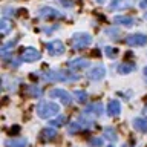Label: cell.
<instances>
[{
	"instance_id": "cell-7",
	"label": "cell",
	"mask_w": 147,
	"mask_h": 147,
	"mask_svg": "<svg viewBox=\"0 0 147 147\" xmlns=\"http://www.w3.org/2000/svg\"><path fill=\"white\" fill-rule=\"evenodd\" d=\"M126 43L129 46H144L147 43V35L146 34H130L126 37Z\"/></svg>"
},
{
	"instance_id": "cell-15",
	"label": "cell",
	"mask_w": 147,
	"mask_h": 147,
	"mask_svg": "<svg viewBox=\"0 0 147 147\" xmlns=\"http://www.w3.org/2000/svg\"><path fill=\"white\" fill-rule=\"evenodd\" d=\"M6 147H26L28 146V140L26 138H11V140L5 141Z\"/></svg>"
},
{
	"instance_id": "cell-29",
	"label": "cell",
	"mask_w": 147,
	"mask_h": 147,
	"mask_svg": "<svg viewBox=\"0 0 147 147\" xmlns=\"http://www.w3.org/2000/svg\"><path fill=\"white\" fill-rule=\"evenodd\" d=\"M142 112H144V115H146V118H147V106L144 107V110H142Z\"/></svg>"
},
{
	"instance_id": "cell-23",
	"label": "cell",
	"mask_w": 147,
	"mask_h": 147,
	"mask_svg": "<svg viewBox=\"0 0 147 147\" xmlns=\"http://www.w3.org/2000/svg\"><path fill=\"white\" fill-rule=\"evenodd\" d=\"M17 41H18V38H16L14 41L11 40V41H8L6 45H3V46H2V55H6V54L9 52V51H11V49L14 48V45H16Z\"/></svg>"
},
{
	"instance_id": "cell-22",
	"label": "cell",
	"mask_w": 147,
	"mask_h": 147,
	"mask_svg": "<svg viewBox=\"0 0 147 147\" xmlns=\"http://www.w3.org/2000/svg\"><path fill=\"white\" fill-rule=\"evenodd\" d=\"M64 123H66V117H64V115H61V117H58V118H55V119H51V121H49V126H51V127H60V126H63Z\"/></svg>"
},
{
	"instance_id": "cell-19",
	"label": "cell",
	"mask_w": 147,
	"mask_h": 147,
	"mask_svg": "<svg viewBox=\"0 0 147 147\" xmlns=\"http://www.w3.org/2000/svg\"><path fill=\"white\" fill-rule=\"evenodd\" d=\"M127 6H129L127 0H112L109 5V9L115 11V9H123V8H127Z\"/></svg>"
},
{
	"instance_id": "cell-1",
	"label": "cell",
	"mask_w": 147,
	"mask_h": 147,
	"mask_svg": "<svg viewBox=\"0 0 147 147\" xmlns=\"http://www.w3.org/2000/svg\"><path fill=\"white\" fill-rule=\"evenodd\" d=\"M58 112H60V106L52 103V101H41V103L37 106V115H38L40 118H45V119H51Z\"/></svg>"
},
{
	"instance_id": "cell-18",
	"label": "cell",
	"mask_w": 147,
	"mask_h": 147,
	"mask_svg": "<svg viewBox=\"0 0 147 147\" xmlns=\"http://www.w3.org/2000/svg\"><path fill=\"white\" fill-rule=\"evenodd\" d=\"M11 29H12V22L8 20V18H2V22H0V32H2V35H6Z\"/></svg>"
},
{
	"instance_id": "cell-17",
	"label": "cell",
	"mask_w": 147,
	"mask_h": 147,
	"mask_svg": "<svg viewBox=\"0 0 147 147\" xmlns=\"http://www.w3.org/2000/svg\"><path fill=\"white\" fill-rule=\"evenodd\" d=\"M133 69H135V63H121L118 66V72L123 74V75H127V74H130Z\"/></svg>"
},
{
	"instance_id": "cell-32",
	"label": "cell",
	"mask_w": 147,
	"mask_h": 147,
	"mask_svg": "<svg viewBox=\"0 0 147 147\" xmlns=\"http://www.w3.org/2000/svg\"><path fill=\"white\" fill-rule=\"evenodd\" d=\"M109 147H113V146H109Z\"/></svg>"
},
{
	"instance_id": "cell-27",
	"label": "cell",
	"mask_w": 147,
	"mask_h": 147,
	"mask_svg": "<svg viewBox=\"0 0 147 147\" xmlns=\"http://www.w3.org/2000/svg\"><path fill=\"white\" fill-rule=\"evenodd\" d=\"M140 6H141V8H147V0H141Z\"/></svg>"
},
{
	"instance_id": "cell-24",
	"label": "cell",
	"mask_w": 147,
	"mask_h": 147,
	"mask_svg": "<svg viewBox=\"0 0 147 147\" xmlns=\"http://www.w3.org/2000/svg\"><path fill=\"white\" fill-rule=\"evenodd\" d=\"M67 130H69V133L72 135V133H78L80 130H83V127L80 126V123H78V121H74L71 126L67 127Z\"/></svg>"
},
{
	"instance_id": "cell-28",
	"label": "cell",
	"mask_w": 147,
	"mask_h": 147,
	"mask_svg": "<svg viewBox=\"0 0 147 147\" xmlns=\"http://www.w3.org/2000/svg\"><path fill=\"white\" fill-rule=\"evenodd\" d=\"M95 2H96V3H100V5H101V3H104V2H106V0H95Z\"/></svg>"
},
{
	"instance_id": "cell-31",
	"label": "cell",
	"mask_w": 147,
	"mask_h": 147,
	"mask_svg": "<svg viewBox=\"0 0 147 147\" xmlns=\"http://www.w3.org/2000/svg\"><path fill=\"white\" fill-rule=\"evenodd\" d=\"M146 18H147V12H146Z\"/></svg>"
},
{
	"instance_id": "cell-9",
	"label": "cell",
	"mask_w": 147,
	"mask_h": 147,
	"mask_svg": "<svg viewBox=\"0 0 147 147\" xmlns=\"http://www.w3.org/2000/svg\"><path fill=\"white\" fill-rule=\"evenodd\" d=\"M38 16H40L41 18L49 20V18H58V17H61V12H58L57 9H54V8L45 6V8H41L40 11H38Z\"/></svg>"
},
{
	"instance_id": "cell-13",
	"label": "cell",
	"mask_w": 147,
	"mask_h": 147,
	"mask_svg": "<svg viewBox=\"0 0 147 147\" xmlns=\"http://www.w3.org/2000/svg\"><path fill=\"white\" fill-rule=\"evenodd\" d=\"M57 130H55L54 127H46V129H43V130L40 132V138L43 141H52V140H55L57 138Z\"/></svg>"
},
{
	"instance_id": "cell-21",
	"label": "cell",
	"mask_w": 147,
	"mask_h": 147,
	"mask_svg": "<svg viewBox=\"0 0 147 147\" xmlns=\"http://www.w3.org/2000/svg\"><path fill=\"white\" fill-rule=\"evenodd\" d=\"M74 98H75L78 103H86L87 92L86 90H75V92H74Z\"/></svg>"
},
{
	"instance_id": "cell-11",
	"label": "cell",
	"mask_w": 147,
	"mask_h": 147,
	"mask_svg": "<svg viewBox=\"0 0 147 147\" xmlns=\"http://www.w3.org/2000/svg\"><path fill=\"white\" fill-rule=\"evenodd\" d=\"M89 64H90L89 60H86V58H74V60H71V61L67 63V66H69V69L78 71V69H86Z\"/></svg>"
},
{
	"instance_id": "cell-6",
	"label": "cell",
	"mask_w": 147,
	"mask_h": 147,
	"mask_svg": "<svg viewBox=\"0 0 147 147\" xmlns=\"http://www.w3.org/2000/svg\"><path fill=\"white\" fill-rule=\"evenodd\" d=\"M46 51H48L49 55L57 57V55L64 54V45H63V41H60V40H52L46 45Z\"/></svg>"
},
{
	"instance_id": "cell-26",
	"label": "cell",
	"mask_w": 147,
	"mask_h": 147,
	"mask_svg": "<svg viewBox=\"0 0 147 147\" xmlns=\"http://www.w3.org/2000/svg\"><path fill=\"white\" fill-rule=\"evenodd\" d=\"M89 146L90 147H101V146H103V138H98V136L90 138V140H89Z\"/></svg>"
},
{
	"instance_id": "cell-4",
	"label": "cell",
	"mask_w": 147,
	"mask_h": 147,
	"mask_svg": "<svg viewBox=\"0 0 147 147\" xmlns=\"http://www.w3.org/2000/svg\"><path fill=\"white\" fill-rule=\"evenodd\" d=\"M40 58H41V52L38 49L32 48V46H28V48H25L22 52V60L26 63H34Z\"/></svg>"
},
{
	"instance_id": "cell-25",
	"label": "cell",
	"mask_w": 147,
	"mask_h": 147,
	"mask_svg": "<svg viewBox=\"0 0 147 147\" xmlns=\"http://www.w3.org/2000/svg\"><path fill=\"white\" fill-rule=\"evenodd\" d=\"M104 54L107 55L109 58H115L118 55V51H117V48H110V46H106L104 48Z\"/></svg>"
},
{
	"instance_id": "cell-12",
	"label": "cell",
	"mask_w": 147,
	"mask_h": 147,
	"mask_svg": "<svg viewBox=\"0 0 147 147\" xmlns=\"http://www.w3.org/2000/svg\"><path fill=\"white\" fill-rule=\"evenodd\" d=\"M119 112H121V104H119V101L118 100L109 101V104H107V115L109 117H117V115H119Z\"/></svg>"
},
{
	"instance_id": "cell-14",
	"label": "cell",
	"mask_w": 147,
	"mask_h": 147,
	"mask_svg": "<svg viewBox=\"0 0 147 147\" xmlns=\"http://www.w3.org/2000/svg\"><path fill=\"white\" fill-rule=\"evenodd\" d=\"M113 22L117 23V25H123L126 28H132L135 25L133 17H129V16H117V17H113Z\"/></svg>"
},
{
	"instance_id": "cell-2",
	"label": "cell",
	"mask_w": 147,
	"mask_h": 147,
	"mask_svg": "<svg viewBox=\"0 0 147 147\" xmlns=\"http://www.w3.org/2000/svg\"><path fill=\"white\" fill-rule=\"evenodd\" d=\"M71 43L74 46V49L81 51L92 45V37H90V34H86V32H77V34L72 35Z\"/></svg>"
},
{
	"instance_id": "cell-20",
	"label": "cell",
	"mask_w": 147,
	"mask_h": 147,
	"mask_svg": "<svg viewBox=\"0 0 147 147\" xmlns=\"http://www.w3.org/2000/svg\"><path fill=\"white\" fill-rule=\"evenodd\" d=\"M104 138H107L109 141H117L118 140V135H117V130H115V127H104Z\"/></svg>"
},
{
	"instance_id": "cell-16",
	"label": "cell",
	"mask_w": 147,
	"mask_h": 147,
	"mask_svg": "<svg viewBox=\"0 0 147 147\" xmlns=\"http://www.w3.org/2000/svg\"><path fill=\"white\" fill-rule=\"evenodd\" d=\"M132 124L138 132H142V133L147 132V118H135Z\"/></svg>"
},
{
	"instance_id": "cell-8",
	"label": "cell",
	"mask_w": 147,
	"mask_h": 147,
	"mask_svg": "<svg viewBox=\"0 0 147 147\" xmlns=\"http://www.w3.org/2000/svg\"><path fill=\"white\" fill-rule=\"evenodd\" d=\"M87 77H89L90 80H94V81L103 80V78L106 77V67L103 66V64H98V66H95V67L90 69L89 74H87Z\"/></svg>"
},
{
	"instance_id": "cell-5",
	"label": "cell",
	"mask_w": 147,
	"mask_h": 147,
	"mask_svg": "<svg viewBox=\"0 0 147 147\" xmlns=\"http://www.w3.org/2000/svg\"><path fill=\"white\" fill-rule=\"evenodd\" d=\"M49 96L51 98H58L61 101V104H64V106H69L72 101V95L69 94V92H66L64 89H52L49 92Z\"/></svg>"
},
{
	"instance_id": "cell-3",
	"label": "cell",
	"mask_w": 147,
	"mask_h": 147,
	"mask_svg": "<svg viewBox=\"0 0 147 147\" xmlns=\"http://www.w3.org/2000/svg\"><path fill=\"white\" fill-rule=\"evenodd\" d=\"M45 80H48V81H67V80H78V77H69L66 72H61V71H49L45 74Z\"/></svg>"
},
{
	"instance_id": "cell-10",
	"label": "cell",
	"mask_w": 147,
	"mask_h": 147,
	"mask_svg": "<svg viewBox=\"0 0 147 147\" xmlns=\"http://www.w3.org/2000/svg\"><path fill=\"white\" fill-rule=\"evenodd\" d=\"M101 113H103V104H101L100 101L87 104L86 109H84V115H96V117H100Z\"/></svg>"
},
{
	"instance_id": "cell-30",
	"label": "cell",
	"mask_w": 147,
	"mask_h": 147,
	"mask_svg": "<svg viewBox=\"0 0 147 147\" xmlns=\"http://www.w3.org/2000/svg\"><path fill=\"white\" fill-rule=\"evenodd\" d=\"M142 72H144V75H146V77H147V66H146V67H144V71H142Z\"/></svg>"
}]
</instances>
